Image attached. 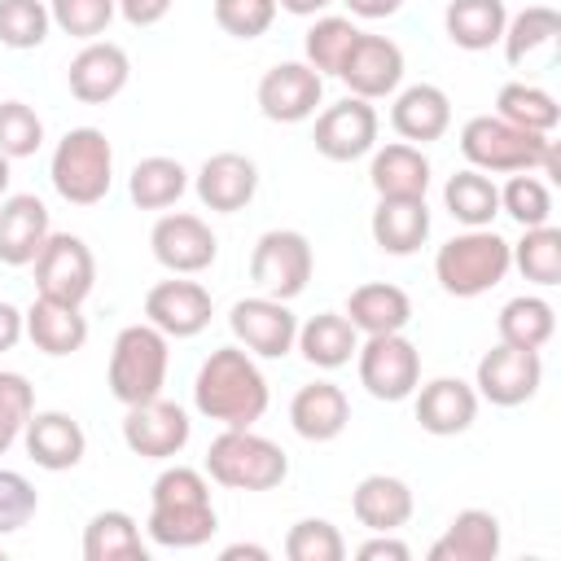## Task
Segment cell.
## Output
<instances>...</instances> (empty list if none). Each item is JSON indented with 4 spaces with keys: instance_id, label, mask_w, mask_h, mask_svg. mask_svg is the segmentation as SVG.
Instances as JSON below:
<instances>
[{
    "instance_id": "57",
    "label": "cell",
    "mask_w": 561,
    "mask_h": 561,
    "mask_svg": "<svg viewBox=\"0 0 561 561\" xmlns=\"http://www.w3.org/2000/svg\"><path fill=\"white\" fill-rule=\"evenodd\" d=\"M0 561H4V548H0Z\"/></svg>"
},
{
    "instance_id": "9",
    "label": "cell",
    "mask_w": 561,
    "mask_h": 561,
    "mask_svg": "<svg viewBox=\"0 0 561 561\" xmlns=\"http://www.w3.org/2000/svg\"><path fill=\"white\" fill-rule=\"evenodd\" d=\"M31 267H35V294L53 298V302L83 307V298L96 285V259H92L88 241L75 232H48V241L39 245Z\"/></svg>"
},
{
    "instance_id": "34",
    "label": "cell",
    "mask_w": 561,
    "mask_h": 561,
    "mask_svg": "<svg viewBox=\"0 0 561 561\" xmlns=\"http://www.w3.org/2000/svg\"><path fill=\"white\" fill-rule=\"evenodd\" d=\"M504 22H508L504 0H451L443 13L447 39L465 53H486L491 44H500Z\"/></svg>"
},
{
    "instance_id": "25",
    "label": "cell",
    "mask_w": 561,
    "mask_h": 561,
    "mask_svg": "<svg viewBox=\"0 0 561 561\" xmlns=\"http://www.w3.org/2000/svg\"><path fill=\"white\" fill-rule=\"evenodd\" d=\"M289 425L307 443H333L351 425V399L333 381H307L289 399Z\"/></svg>"
},
{
    "instance_id": "15",
    "label": "cell",
    "mask_w": 561,
    "mask_h": 561,
    "mask_svg": "<svg viewBox=\"0 0 561 561\" xmlns=\"http://www.w3.org/2000/svg\"><path fill=\"white\" fill-rule=\"evenodd\" d=\"M149 250L171 276H197L219 259V237L210 232L206 219H197L188 210H175V215H162L153 224Z\"/></svg>"
},
{
    "instance_id": "47",
    "label": "cell",
    "mask_w": 561,
    "mask_h": 561,
    "mask_svg": "<svg viewBox=\"0 0 561 561\" xmlns=\"http://www.w3.org/2000/svg\"><path fill=\"white\" fill-rule=\"evenodd\" d=\"M35 412V390L22 373H0V456L22 438Z\"/></svg>"
},
{
    "instance_id": "26",
    "label": "cell",
    "mask_w": 561,
    "mask_h": 561,
    "mask_svg": "<svg viewBox=\"0 0 561 561\" xmlns=\"http://www.w3.org/2000/svg\"><path fill=\"white\" fill-rule=\"evenodd\" d=\"M368 232L381 254L408 259L430 237V206L425 197H377V210L368 219Z\"/></svg>"
},
{
    "instance_id": "44",
    "label": "cell",
    "mask_w": 561,
    "mask_h": 561,
    "mask_svg": "<svg viewBox=\"0 0 561 561\" xmlns=\"http://www.w3.org/2000/svg\"><path fill=\"white\" fill-rule=\"evenodd\" d=\"M285 557L289 561H342L346 539L329 517H302L285 535Z\"/></svg>"
},
{
    "instance_id": "23",
    "label": "cell",
    "mask_w": 561,
    "mask_h": 561,
    "mask_svg": "<svg viewBox=\"0 0 561 561\" xmlns=\"http://www.w3.org/2000/svg\"><path fill=\"white\" fill-rule=\"evenodd\" d=\"M48 232H53L48 206L35 193H13L0 202V263L4 267H31Z\"/></svg>"
},
{
    "instance_id": "1",
    "label": "cell",
    "mask_w": 561,
    "mask_h": 561,
    "mask_svg": "<svg viewBox=\"0 0 561 561\" xmlns=\"http://www.w3.org/2000/svg\"><path fill=\"white\" fill-rule=\"evenodd\" d=\"M193 408L224 430H250L267 412V377L245 346H219L193 377Z\"/></svg>"
},
{
    "instance_id": "11",
    "label": "cell",
    "mask_w": 561,
    "mask_h": 561,
    "mask_svg": "<svg viewBox=\"0 0 561 561\" xmlns=\"http://www.w3.org/2000/svg\"><path fill=\"white\" fill-rule=\"evenodd\" d=\"M188 434H193V421L180 403L153 394L145 403H131L127 416H123V443L131 456L140 460H171L188 447Z\"/></svg>"
},
{
    "instance_id": "56",
    "label": "cell",
    "mask_w": 561,
    "mask_h": 561,
    "mask_svg": "<svg viewBox=\"0 0 561 561\" xmlns=\"http://www.w3.org/2000/svg\"><path fill=\"white\" fill-rule=\"evenodd\" d=\"M9 162H13V158L0 153V202H4V193H9Z\"/></svg>"
},
{
    "instance_id": "50",
    "label": "cell",
    "mask_w": 561,
    "mask_h": 561,
    "mask_svg": "<svg viewBox=\"0 0 561 561\" xmlns=\"http://www.w3.org/2000/svg\"><path fill=\"white\" fill-rule=\"evenodd\" d=\"M355 557H359V561H408L412 548H408L403 539H394V530H373V539H364V543L355 548Z\"/></svg>"
},
{
    "instance_id": "7",
    "label": "cell",
    "mask_w": 561,
    "mask_h": 561,
    "mask_svg": "<svg viewBox=\"0 0 561 561\" xmlns=\"http://www.w3.org/2000/svg\"><path fill=\"white\" fill-rule=\"evenodd\" d=\"M206 473L228 491H272L289 478V456L280 451V443L254 434V425L224 430L206 447Z\"/></svg>"
},
{
    "instance_id": "12",
    "label": "cell",
    "mask_w": 561,
    "mask_h": 561,
    "mask_svg": "<svg viewBox=\"0 0 561 561\" xmlns=\"http://www.w3.org/2000/svg\"><path fill=\"white\" fill-rule=\"evenodd\" d=\"M228 329L237 337V346H245L259 359H280L294 351L298 337V316L289 311V302L254 294V298H237L228 311Z\"/></svg>"
},
{
    "instance_id": "32",
    "label": "cell",
    "mask_w": 561,
    "mask_h": 561,
    "mask_svg": "<svg viewBox=\"0 0 561 561\" xmlns=\"http://www.w3.org/2000/svg\"><path fill=\"white\" fill-rule=\"evenodd\" d=\"M294 346L302 351V359L311 368H342L355 359L359 351V329L342 316V311H320L311 316L307 324H298V337Z\"/></svg>"
},
{
    "instance_id": "27",
    "label": "cell",
    "mask_w": 561,
    "mask_h": 561,
    "mask_svg": "<svg viewBox=\"0 0 561 561\" xmlns=\"http://www.w3.org/2000/svg\"><path fill=\"white\" fill-rule=\"evenodd\" d=\"M412 508H416L412 486L394 473H368L351 491V513L368 530H399V526H408Z\"/></svg>"
},
{
    "instance_id": "8",
    "label": "cell",
    "mask_w": 561,
    "mask_h": 561,
    "mask_svg": "<svg viewBox=\"0 0 561 561\" xmlns=\"http://www.w3.org/2000/svg\"><path fill=\"white\" fill-rule=\"evenodd\" d=\"M311 272H316V254L298 228H267L250 250V280L267 298H280V302L298 298Z\"/></svg>"
},
{
    "instance_id": "22",
    "label": "cell",
    "mask_w": 561,
    "mask_h": 561,
    "mask_svg": "<svg viewBox=\"0 0 561 561\" xmlns=\"http://www.w3.org/2000/svg\"><path fill=\"white\" fill-rule=\"evenodd\" d=\"M22 443H26V456L48 469V473H61V469H75L88 451V434L83 425L70 416V412H31L26 430H22Z\"/></svg>"
},
{
    "instance_id": "54",
    "label": "cell",
    "mask_w": 561,
    "mask_h": 561,
    "mask_svg": "<svg viewBox=\"0 0 561 561\" xmlns=\"http://www.w3.org/2000/svg\"><path fill=\"white\" fill-rule=\"evenodd\" d=\"M333 0H276V9H285V13H294V18H316V13H324Z\"/></svg>"
},
{
    "instance_id": "37",
    "label": "cell",
    "mask_w": 561,
    "mask_h": 561,
    "mask_svg": "<svg viewBox=\"0 0 561 561\" xmlns=\"http://www.w3.org/2000/svg\"><path fill=\"white\" fill-rule=\"evenodd\" d=\"M184 188H188V171L167 153L140 158L131 167V175H127V193H131V202L140 210H167V206H175L184 197Z\"/></svg>"
},
{
    "instance_id": "21",
    "label": "cell",
    "mask_w": 561,
    "mask_h": 561,
    "mask_svg": "<svg viewBox=\"0 0 561 561\" xmlns=\"http://www.w3.org/2000/svg\"><path fill=\"white\" fill-rule=\"evenodd\" d=\"M416 394V421L434 438H456L478 421V390L460 377H434L412 390Z\"/></svg>"
},
{
    "instance_id": "5",
    "label": "cell",
    "mask_w": 561,
    "mask_h": 561,
    "mask_svg": "<svg viewBox=\"0 0 561 561\" xmlns=\"http://www.w3.org/2000/svg\"><path fill=\"white\" fill-rule=\"evenodd\" d=\"M167 364H171V337L162 329H153L149 320L140 324H127L118 329L114 346H110V373H105V386L110 394L131 408V403H145L153 394H162L167 386Z\"/></svg>"
},
{
    "instance_id": "48",
    "label": "cell",
    "mask_w": 561,
    "mask_h": 561,
    "mask_svg": "<svg viewBox=\"0 0 561 561\" xmlns=\"http://www.w3.org/2000/svg\"><path fill=\"white\" fill-rule=\"evenodd\" d=\"M215 22L232 39H259L276 22V0H215Z\"/></svg>"
},
{
    "instance_id": "31",
    "label": "cell",
    "mask_w": 561,
    "mask_h": 561,
    "mask_svg": "<svg viewBox=\"0 0 561 561\" xmlns=\"http://www.w3.org/2000/svg\"><path fill=\"white\" fill-rule=\"evenodd\" d=\"M368 184L377 188V197H425V188H430V158L421 153V145H408V140L373 149Z\"/></svg>"
},
{
    "instance_id": "33",
    "label": "cell",
    "mask_w": 561,
    "mask_h": 561,
    "mask_svg": "<svg viewBox=\"0 0 561 561\" xmlns=\"http://www.w3.org/2000/svg\"><path fill=\"white\" fill-rule=\"evenodd\" d=\"M83 561H149L140 526L123 508H101L83 526Z\"/></svg>"
},
{
    "instance_id": "28",
    "label": "cell",
    "mask_w": 561,
    "mask_h": 561,
    "mask_svg": "<svg viewBox=\"0 0 561 561\" xmlns=\"http://www.w3.org/2000/svg\"><path fill=\"white\" fill-rule=\"evenodd\" d=\"M342 316L364 337H373V333H403L412 324V298L399 285H390V280H368V285L351 289Z\"/></svg>"
},
{
    "instance_id": "17",
    "label": "cell",
    "mask_w": 561,
    "mask_h": 561,
    "mask_svg": "<svg viewBox=\"0 0 561 561\" xmlns=\"http://www.w3.org/2000/svg\"><path fill=\"white\" fill-rule=\"evenodd\" d=\"M320 96H324V79L307 61H276L259 79V88H254L259 114L272 118V123H302V118H311Z\"/></svg>"
},
{
    "instance_id": "3",
    "label": "cell",
    "mask_w": 561,
    "mask_h": 561,
    "mask_svg": "<svg viewBox=\"0 0 561 561\" xmlns=\"http://www.w3.org/2000/svg\"><path fill=\"white\" fill-rule=\"evenodd\" d=\"M460 153L473 171L486 175H513V171H543L557 180L561 162H557V140L513 127L500 114H473L460 127Z\"/></svg>"
},
{
    "instance_id": "40",
    "label": "cell",
    "mask_w": 561,
    "mask_h": 561,
    "mask_svg": "<svg viewBox=\"0 0 561 561\" xmlns=\"http://www.w3.org/2000/svg\"><path fill=\"white\" fill-rule=\"evenodd\" d=\"M513 250V267L530 280V285H561V228L552 224H535L522 232V241H508Z\"/></svg>"
},
{
    "instance_id": "42",
    "label": "cell",
    "mask_w": 561,
    "mask_h": 561,
    "mask_svg": "<svg viewBox=\"0 0 561 561\" xmlns=\"http://www.w3.org/2000/svg\"><path fill=\"white\" fill-rule=\"evenodd\" d=\"M500 215H508L522 228L548 224L552 219V188H548V180H539L530 171H513L508 184L500 188Z\"/></svg>"
},
{
    "instance_id": "29",
    "label": "cell",
    "mask_w": 561,
    "mask_h": 561,
    "mask_svg": "<svg viewBox=\"0 0 561 561\" xmlns=\"http://www.w3.org/2000/svg\"><path fill=\"white\" fill-rule=\"evenodd\" d=\"M22 316H26V337L35 342V351H44L53 359L75 355L88 342V316L79 307H70V302H53V298L35 294V302Z\"/></svg>"
},
{
    "instance_id": "16",
    "label": "cell",
    "mask_w": 561,
    "mask_h": 561,
    "mask_svg": "<svg viewBox=\"0 0 561 561\" xmlns=\"http://www.w3.org/2000/svg\"><path fill=\"white\" fill-rule=\"evenodd\" d=\"M337 79L351 88V96L359 101H381V96H394L399 83H403V48L386 35H364L351 44Z\"/></svg>"
},
{
    "instance_id": "39",
    "label": "cell",
    "mask_w": 561,
    "mask_h": 561,
    "mask_svg": "<svg viewBox=\"0 0 561 561\" xmlns=\"http://www.w3.org/2000/svg\"><path fill=\"white\" fill-rule=\"evenodd\" d=\"M495 114L513 127H526V131H539V136H552V127L561 123V105L548 88L539 83H504L495 92Z\"/></svg>"
},
{
    "instance_id": "49",
    "label": "cell",
    "mask_w": 561,
    "mask_h": 561,
    "mask_svg": "<svg viewBox=\"0 0 561 561\" xmlns=\"http://www.w3.org/2000/svg\"><path fill=\"white\" fill-rule=\"evenodd\" d=\"M39 508V495L26 473L0 469V535H18Z\"/></svg>"
},
{
    "instance_id": "14",
    "label": "cell",
    "mask_w": 561,
    "mask_h": 561,
    "mask_svg": "<svg viewBox=\"0 0 561 561\" xmlns=\"http://www.w3.org/2000/svg\"><path fill=\"white\" fill-rule=\"evenodd\" d=\"M377 127H381V118H377L373 101L346 96V101L324 105L316 114L311 140H316V153L320 158H329V162H355V158H364V153L377 149Z\"/></svg>"
},
{
    "instance_id": "10",
    "label": "cell",
    "mask_w": 561,
    "mask_h": 561,
    "mask_svg": "<svg viewBox=\"0 0 561 561\" xmlns=\"http://www.w3.org/2000/svg\"><path fill=\"white\" fill-rule=\"evenodd\" d=\"M359 386L381 403H403L421 386V351L403 333H373L355 351Z\"/></svg>"
},
{
    "instance_id": "38",
    "label": "cell",
    "mask_w": 561,
    "mask_h": 561,
    "mask_svg": "<svg viewBox=\"0 0 561 561\" xmlns=\"http://www.w3.org/2000/svg\"><path fill=\"white\" fill-rule=\"evenodd\" d=\"M557 35H561V13H557L552 4H530V9H522L517 18L504 22L500 44H504L508 66H526L535 53L552 48Z\"/></svg>"
},
{
    "instance_id": "19",
    "label": "cell",
    "mask_w": 561,
    "mask_h": 561,
    "mask_svg": "<svg viewBox=\"0 0 561 561\" xmlns=\"http://www.w3.org/2000/svg\"><path fill=\"white\" fill-rule=\"evenodd\" d=\"M131 79V57L123 44H110V39H88L70 70H66V83H70V96L83 101V105H105L114 101Z\"/></svg>"
},
{
    "instance_id": "6",
    "label": "cell",
    "mask_w": 561,
    "mask_h": 561,
    "mask_svg": "<svg viewBox=\"0 0 561 561\" xmlns=\"http://www.w3.org/2000/svg\"><path fill=\"white\" fill-rule=\"evenodd\" d=\"M53 188L61 202L70 206H96L105 202L110 184H114V149L105 140L101 127H70L48 162Z\"/></svg>"
},
{
    "instance_id": "55",
    "label": "cell",
    "mask_w": 561,
    "mask_h": 561,
    "mask_svg": "<svg viewBox=\"0 0 561 561\" xmlns=\"http://www.w3.org/2000/svg\"><path fill=\"white\" fill-rule=\"evenodd\" d=\"M219 557H224V561H241V557H250V561H267V548H259V543H228Z\"/></svg>"
},
{
    "instance_id": "18",
    "label": "cell",
    "mask_w": 561,
    "mask_h": 561,
    "mask_svg": "<svg viewBox=\"0 0 561 561\" xmlns=\"http://www.w3.org/2000/svg\"><path fill=\"white\" fill-rule=\"evenodd\" d=\"M215 316V302H210V289L188 280V276H171V280H158L149 294H145V320L153 329H162L167 337H197Z\"/></svg>"
},
{
    "instance_id": "41",
    "label": "cell",
    "mask_w": 561,
    "mask_h": 561,
    "mask_svg": "<svg viewBox=\"0 0 561 561\" xmlns=\"http://www.w3.org/2000/svg\"><path fill=\"white\" fill-rule=\"evenodd\" d=\"M355 39H359V26H355L351 18H333V13H329V18H316V22L307 26V39H302L307 66H311L320 79H324V75H337Z\"/></svg>"
},
{
    "instance_id": "24",
    "label": "cell",
    "mask_w": 561,
    "mask_h": 561,
    "mask_svg": "<svg viewBox=\"0 0 561 561\" xmlns=\"http://www.w3.org/2000/svg\"><path fill=\"white\" fill-rule=\"evenodd\" d=\"M390 127L408 140V145H430L443 140L451 127V101L438 83H408L394 92L390 105Z\"/></svg>"
},
{
    "instance_id": "36",
    "label": "cell",
    "mask_w": 561,
    "mask_h": 561,
    "mask_svg": "<svg viewBox=\"0 0 561 561\" xmlns=\"http://www.w3.org/2000/svg\"><path fill=\"white\" fill-rule=\"evenodd\" d=\"M443 206L456 224L465 228H491V219L500 215V184L486 171H456L443 184Z\"/></svg>"
},
{
    "instance_id": "53",
    "label": "cell",
    "mask_w": 561,
    "mask_h": 561,
    "mask_svg": "<svg viewBox=\"0 0 561 561\" xmlns=\"http://www.w3.org/2000/svg\"><path fill=\"white\" fill-rule=\"evenodd\" d=\"M355 18H368V22H377V18H394L399 9H403V0H342Z\"/></svg>"
},
{
    "instance_id": "4",
    "label": "cell",
    "mask_w": 561,
    "mask_h": 561,
    "mask_svg": "<svg viewBox=\"0 0 561 561\" xmlns=\"http://www.w3.org/2000/svg\"><path fill=\"white\" fill-rule=\"evenodd\" d=\"M513 267V250L495 228H465L434 254V276L451 298H478L495 289Z\"/></svg>"
},
{
    "instance_id": "20",
    "label": "cell",
    "mask_w": 561,
    "mask_h": 561,
    "mask_svg": "<svg viewBox=\"0 0 561 561\" xmlns=\"http://www.w3.org/2000/svg\"><path fill=\"white\" fill-rule=\"evenodd\" d=\"M193 188H197V202L215 215H237L254 202L259 193V167L254 158L237 153V149H224V153H210L197 175H193Z\"/></svg>"
},
{
    "instance_id": "13",
    "label": "cell",
    "mask_w": 561,
    "mask_h": 561,
    "mask_svg": "<svg viewBox=\"0 0 561 561\" xmlns=\"http://www.w3.org/2000/svg\"><path fill=\"white\" fill-rule=\"evenodd\" d=\"M543 386V359L539 351H522V346H491L482 359H478V373H473V390L478 399L495 403V408H517L526 399H535Z\"/></svg>"
},
{
    "instance_id": "45",
    "label": "cell",
    "mask_w": 561,
    "mask_h": 561,
    "mask_svg": "<svg viewBox=\"0 0 561 561\" xmlns=\"http://www.w3.org/2000/svg\"><path fill=\"white\" fill-rule=\"evenodd\" d=\"M118 0H48V18L61 35L75 39H96L105 35V26L114 22Z\"/></svg>"
},
{
    "instance_id": "43",
    "label": "cell",
    "mask_w": 561,
    "mask_h": 561,
    "mask_svg": "<svg viewBox=\"0 0 561 561\" xmlns=\"http://www.w3.org/2000/svg\"><path fill=\"white\" fill-rule=\"evenodd\" d=\"M48 4L44 0H0V44L4 48H39L48 39Z\"/></svg>"
},
{
    "instance_id": "30",
    "label": "cell",
    "mask_w": 561,
    "mask_h": 561,
    "mask_svg": "<svg viewBox=\"0 0 561 561\" xmlns=\"http://www.w3.org/2000/svg\"><path fill=\"white\" fill-rule=\"evenodd\" d=\"M500 557V517L486 508H465L430 543V561H495Z\"/></svg>"
},
{
    "instance_id": "51",
    "label": "cell",
    "mask_w": 561,
    "mask_h": 561,
    "mask_svg": "<svg viewBox=\"0 0 561 561\" xmlns=\"http://www.w3.org/2000/svg\"><path fill=\"white\" fill-rule=\"evenodd\" d=\"M171 4L175 0H118V13H123V22L127 26H158L167 13H171Z\"/></svg>"
},
{
    "instance_id": "52",
    "label": "cell",
    "mask_w": 561,
    "mask_h": 561,
    "mask_svg": "<svg viewBox=\"0 0 561 561\" xmlns=\"http://www.w3.org/2000/svg\"><path fill=\"white\" fill-rule=\"evenodd\" d=\"M22 333H26V316L13 302H0V355L13 351L22 342Z\"/></svg>"
},
{
    "instance_id": "35",
    "label": "cell",
    "mask_w": 561,
    "mask_h": 561,
    "mask_svg": "<svg viewBox=\"0 0 561 561\" xmlns=\"http://www.w3.org/2000/svg\"><path fill=\"white\" fill-rule=\"evenodd\" d=\"M495 329H500V342H508V346L543 351L552 342V333H557V311L539 294H517V298H508L500 307Z\"/></svg>"
},
{
    "instance_id": "2",
    "label": "cell",
    "mask_w": 561,
    "mask_h": 561,
    "mask_svg": "<svg viewBox=\"0 0 561 561\" xmlns=\"http://www.w3.org/2000/svg\"><path fill=\"white\" fill-rule=\"evenodd\" d=\"M149 539L158 548H202L219 530L215 504H210V482L193 465H171L153 478L149 491Z\"/></svg>"
},
{
    "instance_id": "46",
    "label": "cell",
    "mask_w": 561,
    "mask_h": 561,
    "mask_svg": "<svg viewBox=\"0 0 561 561\" xmlns=\"http://www.w3.org/2000/svg\"><path fill=\"white\" fill-rule=\"evenodd\" d=\"M44 145V118L26 101H0V153L35 158Z\"/></svg>"
}]
</instances>
